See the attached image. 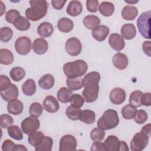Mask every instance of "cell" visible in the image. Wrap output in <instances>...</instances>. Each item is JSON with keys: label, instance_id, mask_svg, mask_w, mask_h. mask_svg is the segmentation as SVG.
Here are the masks:
<instances>
[{"label": "cell", "instance_id": "cell-43", "mask_svg": "<svg viewBox=\"0 0 151 151\" xmlns=\"http://www.w3.org/2000/svg\"><path fill=\"white\" fill-rule=\"evenodd\" d=\"M42 107L41 104L38 102H34L32 103L29 107V113L32 116L38 117L42 114Z\"/></svg>", "mask_w": 151, "mask_h": 151}, {"label": "cell", "instance_id": "cell-31", "mask_svg": "<svg viewBox=\"0 0 151 151\" xmlns=\"http://www.w3.org/2000/svg\"><path fill=\"white\" fill-rule=\"evenodd\" d=\"M73 95V93L72 91L65 87H63L60 88L57 92V99L60 102L67 103L70 102Z\"/></svg>", "mask_w": 151, "mask_h": 151}, {"label": "cell", "instance_id": "cell-2", "mask_svg": "<svg viewBox=\"0 0 151 151\" xmlns=\"http://www.w3.org/2000/svg\"><path fill=\"white\" fill-rule=\"evenodd\" d=\"M88 69L87 63L82 60L65 63L63 66V71L67 78H72L84 76Z\"/></svg>", "mask_w": 151, "mask_h": 151}, {"label": "cell", "instance_id": "cell-56", "mask_svg": "<svg viewBox=\"0 0 151 151\" xmlns=\"http://www.w3.org/2000/svg\"><path fill=\"white\" fill-rule=\"evenodd\" d=\"M12 151H27V149L23 145H15Z\"/></svg>", "mask_w": 151, "mask_h": 151}, {"label": "cell", "instance_id": "cell-44", "mask_svg": "<svg viewBox=\"0 0 151 151\" xmlns=\"http://www.w3.org/2000/svg\"><path fill=\"white\" fill-rule=\"evenodd\" d=\"M14 120L11 116L8 114H3L0 116V127L2 129H8L12 126Z\"/></svg>", "mask_w": 151, "mask_h": 151}, {"label": "cell", "instance_id": "cell-25", "mask_svg": "<svg viewBox=\"0 0 151 151\" xmlns=\"http://www.w3.org/2000/svg\"><path fill=\"white\" fill-rule=\"evenodd\" d=\"M55 80L50 74H46L42 76L38 80L39 86L44 90L51 89L54 85Z\"/></svg>", "mask_w": 151, "mask_h": 151}, {"label": "cell", "instance_id": "cell-49", "mask_svg": "<svg viewBox=\"0 0 151 151\" xmlns=\"http://www.w3.org/2000/svg\"><path fill=\"white\" fill-rule=\"evenodd\" d=\"M99 1L97 0H87L86 1V8L90 12H96L98 10Z\"/></svg>", "mask_w": 151, "mask_h": 151}, {"label": "cell", "instance_id": "cell-12", "mask_svg": "<svg viewBox=\"0 0 151 151\" xmlns=\"http://www.w3.org/2000/svg\"><path fill=\"white\" fill-rule=\"evenodd\" d=\"M103 143L104 151H120V141L114 135L109 136Z\"/></svg>", "mask_w": 151, "mask_h": 151}, {"label": "cell", "instance_id": "cell-22", "mask_svg": "<svg viewBox=\"0 0 151 151\" xmlns=\"http://www.w3.org/2000/svg\"><path fill=\"white\" fill-rule=\"evenodd\" d=\"M121 34L122 37L126 40H130L134 38L136 34V29L132 24H125L121 28Z\"/></svg>", "mask_w": 151, "mask_h": 151}, {"label": "cell", "instance_id": "cell-54", "mask_svg": "<svg viewBox=\"0 0 151 151\" xmlns=\"http://www.w3.org/2000/svg\"><path fill=\"white\" fill-rule=\"evenodd\" d=\"M142 48L143 51L145 52V54L148 55L149 57H150V41H145L143 42L142 45Z\"/></svg>", "mask_w": 151, "mask_h": 151}, {"label": "cell", "instance_id": "cell-48", "mask_svg": "<svg viewBox=\"0 0 151 151\" xmlns=\"http://www.w3.org/2000/svg\"><path fill=\"white\" fill-rule=\"evenodd\" d=\"M20 16V13L16 9H10L5 14V19L9 23H12L15 19Z\"/></svg>", "mask_w": 151, "mask_h": 151}, {"label": "cell", "instance_id": "cell-45", "mask_svg": "<svg viewBox=\"0 0 151 151\" xmlns=\"http://www.w3.org/2000/svg\"><path fill=\"white\" fill-rule=\"evenodd\" d=\"M70 103L71 104V106L74 107L80 108L84 104V99L81 96L78 94H73L70 99Z\"/></svg>", "mask_w": 151, "mask_h": 151}, {"label": "cell", "instance_id": "cell-41", "mask_svg": "<svg viewBox=\"0 0 151 151\" xmlns=\"http://www.w3.org/2000/svg\"><path fill=\"white\" fill-rule=\"evenodd\" d=\"M13 35L12 30L8 27H4L0 30V40L4 42H6L10 41Z\"/></svg>", "mask_w": 151, "mask_h": 151}, {"label": "cell", "instance_id": "cell-38", "mask_svg": "<svg viewBox=\"0 0 151 151\" xmlns=\"http://www.w3.org/2000/svg\"><path fill=\"white\" fill-rule=\"evenodd\" d=\"M53 145V140L52 138L49 136H45L44 140L41 144L37 147H35V151H50Z\"/></svg>", "mask_w": 151, "mask_h": 151}, {"label": "cell", "instance_id": "cell-11", "mask_svg": "<svg viewBox=\"0 0 151 151\" xmlns=\"http://www.w3.org/2000/svg\"><path fill=\"white\" fill-rule=\"evenodd\" d=\"M109 44L110 47L117 51L122 50L125 47V41L122 36L117 33L111 34L109 38Z\"/></svg>", "mask_w": 151, "mask_h": 151}, {"label": "cell", "instance_id": "cell-5", "mask_svg": "<svg viewBox=\"0 0 151 151\" xmlns=\"http://www.w3.org/2000/svg\"><path fill=\"white\" fill-rule=\"evenodd\" d=\"M84 89L82 92L84 101L87 103L95 101L99 96V85L97 83H87L83 85Z\"/></svg>", "mask_w": 151, "mask_h": 151}, {"label": "cell", "instance_id": "cell-18", "mask_svg": "<svg viewBox=\"0 0 151 151\" xmlns=\"http://www.w3.org/2000/svg\"><path fill=\"white\" fill-rule=\"evenodd\" d=\"M19 92L16 85L12 84L9 88L4 91H1V96L5 101H9L14 99H17L18 97Z\"/></svg>", "mask_w": 151, "mask_h": 151}, {"label": "cell", "instance_id": "cell-37", "mask_svg": "<svg viewBox=\"0 0 151 151\" xmlns=\"http://www.w3.org/2000/svg\"><path fill=\"white\" fill-rule=\"evenodd\" d=\"M8 135L12 139L17 140H21L23 139L22 132L20 129V127L17 125L11 126L8 129Z\"/></svg>", "mask_w": 151, "mask_h": 151}, {"label": "cell", "instance_id": "cell-29", "mask_svg": "<svg viewBox=\"0 0 151 151\" xmlns=\"http://www.w3.org/2000/svg\"><path fill=\"white\" fill-rule=\"evenodd\" d=\"M22 90L24 94L27 96L34 94L36 91V84L33 79H27L22 85Z\"/></svg>", "mask_w": 151, "mask_h": 151}, {"label": "cell", "instance_id": "cell-40", "mask_svg": "<svg viewBox=\"0 0 151 151\" xmlns=\"http://www.w3.org/2000/svg\"><path fill=\"white\" fill-rule=\"evenodd\" d=\"M105 135L104 130L99 127L94 128L90 132V138L94 142H101L104 139Z\"/></svg>", "mask_w": 151, "mask_h": 151}, {"label": "cell", "instance_id": "cell-53", "mask_svg": "<svg viewBox=\"0 0 151 151\" xmlns=\"http://www.w3.org/2000/svg\"><path fill=\"white\" fill-rule=\"evenodd\" d=\"M91 151H104V147H103V143L101 142L97 141L94 142L91 147Z\"/></svg>", "mask_w": 151, "mask_h": 151}, {"label": "cell", "instance_id": "cell-47", "mask_svg": "<svg viewBox=\"0 0 151 151\" xmlns=\"http://www.w3.org/2000/svg\"><path fill=\"white\" fill-rule=\"evenodd\" d=\"M12 83L8 77L5 75L0 76V90L4 91L10 87Z\"/></svg>", "mask_w": 151, "mask_h": 151}, {"label": "cell", "instance_id": "cell-1", "mask_svg": "<svg viewBox=\"0 0 151 151\" xmlns=\"http://www.w3.org/2000/svg\"><path fill=\"white\" fill-rule=\"evenodd\" d=\"M31 6L25 10V16L28 20L37 21L44 18L47 12L48 4L45 0L29 1Z\"/></svg>", "mask_w": 151, "mask_h": 151}, {"label": "cell", "instance_id": "cell-20", "mask_svg": "<svg viewBox=\"0 0 151 151\" xmlns=\"http://www.w3.org/2000/svg\"><path fill=\"white\" fill-rule=\"evenodd\" d=\"M83 11V5L78 1H71L69 2L66 11L67 13L72 17L79 15Z\"/></svg>", "mask_w": 151, "mask_h": 151}, {"label": "cell", "instance_id": "cell-19", "mask_svg": "<svg viewBox=\"0 0 151 151\" xmlns=\"http://www.w3.org/2000/svg\"><path fill=\"white\" fill-rule=\"evenodd\" d=\"M24 109L22 103L17 99H14L8 101L7 104V110L9 113L18 115L21 114Z\"/></svg>", "mask_w": 151, "mask_h": 151}, {"label": "cell", "instance_id": "cell-55", "mask_svg": "<svg viewBox=\"0 0 151 151\" xmlns=\"http://www.w3.org/2000/svg\"><path fill=\"white\" fill-rule=\"evenodd\" d=\"M141 132L144 133L145 134H147V136H149V137L150 136V124L149 123L147 124H146L145 125L142 129H141Z\"/></svg>", "mask_w": 151, "mask_h": 151}, {"label": "cell", "instance_id": "cell-14", "mask_svg": "<svg viewBox=\"0 0 151 151\" xmlns=\"http://www.w3.org/2000/svg\"><path fill=\"white\" fill-rule=\"evenodd\" d=\"M44 109L49 113H55L60 109V105L57 99L52 96H47L42 103Z\"/></svg>", "mask_w": 151, "mask_h": 151}, {"label": "cell", "instance_id": "cell-57", "mask_svg": "<svg viewBox=\"0 0 151 151\" xmlns=\"http://www.w3.org/2000/svg\"><path fill=\"white\" fill-rule=\"evenodd\" d=\"M129 147L127 143L124 141H120V151H128Z\"/></svg>", "mask_w": 151, "mask_h": 151}, {"label": "cell", "instance_id": "cell-3", "mask_svg": "<svg viewBox=\"0 0 151 151\" xmlns=\"http://www.w3.org/2000/svg\"><path fill=\"white\" fill-rule=\"evenodd\" d=\"M119 123L117 112L115 110L108 109L106 110L102 116L97 122V127L104 130H108L115 128Z\"/></svg>", "mask_w": 151, "mask_h": 151}, {"label": "cell", "instance_id": "cell-27", "mask_svg": "<svg viewBox=\"0 0 151 151\" xmlns=\"http://www.w3.org/2000/svg\"><path fill=\"white\" fill-rule=\"evenodd\" d=\"M100 22V18L94 15H87L83 19L84 25L89 29H93L99 26Z\"/></svg>", "mask_w": 151, "mask_h": 151}, {"label": "cell", "instance_id": "cell-34", "mask_svg": "<svg viewBox=\"0 0 151 151\" xmlns=\"http://www.w3.org/2000/svg\"><path fill=\"white\" fill-rule=\"evenodd\" d=\"M137 110V109L132 104H127L124 106L121 110L122 116L124 119L130 120L134 119Z\"/></svg>", "mask_w": 151, "mask_h": 151}, {"label": "cell", "instance_id": "cell-58", "mask_svg": "<svg viewBox=\"0 0 151 151\" xmlns=\"http://www.w3.org/2000/svg\"><path fill=\"white\" fill-rule=\"evenodd\" d=\"M0 2H1V14H0V15L2 16L3 15V14H4V12H5L6 7H5V6L4 5V3L2 1H1Z\"/></svg>", "mask_w": 151, "mask_h": 151}, {"label": "cell", "instance_id": "cell-46", "mask_svg": "<svg viewBox=\"0 0 151 151\" xmlns=\"http://www.w3.org/2000/svg\"><path fill=\"white\" fill-rule=\"evenodd\" d=\"M148 119V115L146 111L144 110H137L135 117H134V121L138 124L145 123Z\"/></svg>", "mask_w": 151, "mask_h": 151}, {"label": "cell", "instance_id": "cell-26", "mask_svg": "<svg viewBox=\"0 0 151 151\" xmlns=\"http://www.w3.org/2000/svg\"><path fill=\"white\" fill-rule=\"evenodd\" d=\"M78 120L87 124H93L96 120V114L93 110H81Z\"/></svg>", "mask_w": 151, "mask_h": 151}, {"label": "cell", "instance_id": "cell-7", "mask_svg": "<svg viewBox=\"0 0 151 151\" xmlns=\"http://www.w3.org/2000/svg\"><path fill=\"white\" fill-rule=\"evenodd\" d=\"M21 126L22 132L25 134L29 135L39 129L40 123L37 117L31 116L24 119L21 122Z\"/></svg>", "mask_w": 151, "mask_h": 151}, {"label": "cell", "instance_id": "cell-30", "mask_svg": "<svg viewBox=\"0 0 151 151\" xmlns=\"http://www.w3.org/2000/svg\"><path fill=\"white\" fill-rule=\"evenodd\" d=\"M44 134L40 131H36L28 135V142L34 147L39 146L44 139Z\"/></svg>", "mask_w": 151, "mask_h": 151}, {"label": "cell", "instance_id": "cell-6", "mask_svg": "<svg viewBox=\"0 0 151 151\" xmlns=\"http://www.w3.org/2000/svg\"><path fill=\"white\" fill-rule=\"evenodd\" d=\"M149 136L143 132L136 133L130 142V149L133 151H141L148 145Z\"/></svg>", "mask_w": 151, "mask_h": 151}, {"label": "cell", "instance_id": "cell-50", "mask_svg": "<svg viewBox=\"0 0 151 151\" xmlns=\"http://www.w3.org/2000/svg\"><path fill=\"white\" fill-rule=\"evenodd\" d=\"M140 104L145 106H151V94L150 93H143L140 97Z\"/></svg>", "mask_w": 151, "mask_h": 151}, {"label": "cell", "instance_id": "cell-8", "mask_svg": "<svg viewBox=\"0 0 151 151\" xmlns=\"http://www.w3.org/2000/svg\"><path fill=\"white\" fill-rule=\"evenodd\" d=\"M31 41L26 37L22 36L17 39L15 42V48L18 54L25 55L28 54L31 50Z\"/></svg>", "mask_w": 151, "mask_h": 151}, {"label": "cell", "instance_id": "cell-10", "mask_svg": "<svg viewBox=\"0 0 151 151\" xmlns=\"http://www.w3.org/2000/svg\"><path fill=\"white\" fill-rule=\"evenodd\" d=\"M77 140L72 134L64 135L60 140L59 150H75L77 148Z\"/></svg>", "mask_w": 151, "mask_h": 151}, {"label": "cell", "instance_id": "cell-42", "mask_svg": "<svg viewBox=\"0 0 151 151\" xmlns=\"http://www.w3.org/2000/svg\"><path fill=\"white\" fill-rule=\"evenodd\" d=\"M81 111L80 108L74 107L70 105L66 109L65 114L70 119L72 120H78V117Z\"/></svg>", "mask_w": 151, "mask_h": 151}, {"label": "cell", "instance_id": "cell-16", "mask_svg": "<svg viewBox=\"0 0 151 151\" xmlns=\"http://www.w3.org/2000/svg\"><path fill=\"white\" fill-rule=\"evenodd\" d=\"M32 48L35 54L38 55H42L47 51L48 44L44 38H38L34 41Z\"/></svg>", "mask_w": 151, "mask_h": 151}, {"label": "cell", "instance_id": "cell-21", "mask_svg": "<svg viewBox=\"0 0 151 151\" xmlns=\"http://www.w3.org/2000/svg\"><path fill=\"white\" fill-rule=\"evenodd\" d=\"M138 13L139 11L136 6L126 5L122 10V17L124 20L132 21L136 18Z\"/></svg>", "mask_w": 151, "mask_h": 151}, {"label": "cell", "instance_id": "cell-36", "mask_svg": "<svg viewBox=\"0 0 151 151\" xmlns=\"http://www.w3.org/2000/svg\"><path fill=\"white\" fill-rule=\"evenodd\" d=\"M25 71L20 67H14L9 72L11 78L15 81H21L25 77Z\"/></svg>", "mask_w": 151, "mask_h": 151}, {"label": "cell", "instance_id": "cell-32", "mask_svg": "<svg viewBox=\"0 0 151 151\" xmlns=\"http://www.w3.org/2000/svg\"><path fill=\"white\" fill-rule=\"evenodd\" d=\"M14 55L12 52L5 48L0 50V63L4 65H10L14 62Z\"/></svg>", "mask_w": 151, "mask_h": 151}, {"label": "cell", "instance_id": "cell-9", "mask_svg": "<svg viewBox=\"0 0 151 151\" xmlns=\"http://www.w3.org/2000/svg\"><path fill=\"white\" fill-rule=\"evenodd\" d=\"M65 50L70 55L77 56L81 52V42L77 38H70L67 40L65 44Z\"/></svg>", "mask_w": 151, "mask_h": 151}, {"label": "cell", "instance_id": "cell-35", "mask_svg": "<svg viewBox=\"0 0 151 151\" xmlns=\"http://www.w3.org/2000/svg\"><path fill=\"white\" fill-rule=\"evenodd\" d=\"M67 85L71 91H76L83 87V78L81 77L69 78L67 80Z\"/></svg>", "mask_w": 151, "mask_h": 151}, {"label": "cell", "instance_id": "cell-33", "mask_svg": "<svg viewBox=\"0 0 151 151\" xmlns=\"http://www.w3.org/2000/svg\"><path fill=\"white\" fill-rule=\"evenodd\" d=\"M99 10L100 14L103 16L107 17H110L114 13V6L110 2L104 1L100 4L99 7Z\"/></svg>", "mask_w": 151, "mask_h": 151}, {"label": "cell", "instance_id": "cell-13", "mask_svg": "<svg viewBox=\"0 0 151 151\" xmlns=\"http://www.w3.org/2000/svg\"><path fill=\"white\" fill-rule=\"evenodd\" d=\"M126 94L125 91L120 87L113 88L110 93V101L114 104H120L123 103L126 99Z\"/></svg>", "mask_w": 151, "mask_h": 151}, {"label": "cell", "instance_id": "cell-51", "mask_svg": "<svg viewBox=\"0 0 151 151\" xmlns=\"http://www.w3.org/2000/svg\"><path fill=\"white\" fill-rule=\"evenodd\" d=\"M15 144L9 139H6L2 145V150L3 151H12Z\"/></svg>", "mask_w": 151, "mask_h": 151}, {"label": "cell", "instance_id": "cell-15", "mask_svg": "<svg viewBox=\"0 0 151 151\" xmlns=\"http://www.w3.org/2000/svg\"><path fill=\"white\" fill-rule=\"evenodd\" d=\"M109 32L110 29L108 27L101 25L92 29L91 35L96 40L101 42L106 40Z\"/></svg>", "mask_w": 151, "mask_h": 151}, {"label": "cell", "instance_id": "cell-59", "mask_svg": "<svg viewBox=\"0 0 151 151\" xmlns=\"http://www.w3.org/2000/svg\"><path fill=\"white\" fill-rule=\"evenodd\" d=\"M125 2H127V4H136V3H137L138 2H139V1H125Z\"/></svg>", "mask_w": 151, "mask_h": 151}, {"label": "cell", "instance_id": "cell-39", "mask_svg": "<svg viewBox=\"0 0 151 151\" xmlns=\"http://www.w3.org/2000/svg\"><path fill=\"white\" fill-rule=\"evenodd\" d=\"M143 93L140 90H136L131 93L129 97V103L135 107L141 106L140 97Z\"/></svg>", "mask_w": 151, "mask_h": 151}, {"label": "cell", "instance_id": "cell-28", "mask_svg": "<svg viewBox=\"0 0 151 151\" xmlns=\"http://www.w3.org/2000/svg\"><path fill=\"white\" fill-rule=\"evenodd\" d=\"M13 25L18 30L25 31L30 28L31 23L27 18L20 15L15 19L13 22Z\"/></svg>", "mask_w": 151, "mask_h": 151}, {"label": "cell", "instance_id": "cell-17", "mask_svg": "<svg viewBox=\"0 0 151 151\" xmlns=\"http://www.w3.org/2000/svg\"><path fill=\"white\" fill-rule=\"evenodd\" d=\"M112 62L113 65L119 70L125 69L129 64L127 57L121 52H117L114 54L112 58Z\"/></svg>", "mask_w": 151, "mask_h": 151}, {"label": "cell", "instance_id": "cell-52", "mask_svg": "<svg viewBox=\"0 0 151 151\" xmlns=\"http://www.w3.org/2000/svg\"><path fill=\"white\" fill-rule=\"evenodd\" d=\"M66 2H67V1L53 0V1H51V4L54 8H55V9H57V10H60L64 7Z\"/></svg>", "mask_w": 151, "mask_h": 151}, {"label": "cell", "instance_id": "cell-24", "mask_svg": "<svg viewBox=\"0 0 151 151\" xmlns=\"http://www.w3.org/2000/svg\"><path fill=\"white\" fill-rule=\"evenodd\" d=\"M74 27L73 21L68 18H61L57 22V28L62 32L68 33L70 32Z\"/></svg>", "mask_w": 151, "mask_h": 151}, {"label": "cell", "instance_id": "cell-23", "mask_svg": "<svg viewBox=\"0 0 151 151\" xmlns=\"http://www.w3.org/2000/svg\"><path fill=\"white\" fill-rule=\"evenodd\" d=\"M54 32L53 25L48 22H44L40 24L37 28L38 35L44 38L50 37Z\"/></svg>", "mask_w": 151, "mask_h": 151}, {"label": "cell", "instance_id": "cell-4", "mask_svg": "<svg viewBox=\"0 0 151 151\" xmlns=\"http://www.w3.org/2000/svg\"><path fill=\"white\" fill-rule=\"evenodd\" d=\"M151 11L143 12L137 19V25L141 35L146 39H150Z\"/></svg>", "mask_w": 151, "mask_h": 151}]
</instances>
